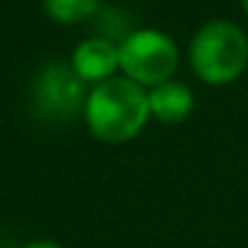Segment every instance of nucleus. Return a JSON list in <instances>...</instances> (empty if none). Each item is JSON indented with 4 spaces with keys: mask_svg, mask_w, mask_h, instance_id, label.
Segmentation results:
<instances>
[{
    "mask_svg": "<svg viewBox=\"0 0 248 248\" xmlns=\"http://www.w3.org/2000/svg\"><path fill=\"white\" fill-rule=\"evenodd\" d=\"M150 93L125 75H115L88 91L83 120L93 139L125 144L144 131L150 120Z\"/></svg>",
    "mask_w": 248,
    "mask_h": 248,
    "instance_id": "f257e3e1",
    "label": "nucleus"
},
{
    "mask_svg": "<svg viewBox=\"0 0 248 248\" xmlns=\"http://www.w3.org/2000/svg\"><path fill=\"white\" fill-rule=\"evenodd\" d=\"M192 75L205 86H230L248 67V35L232 19H211L195 30L187 48Z\"/></svg>",
    "mask_w": 248,
    "mask_h": 248,
    "instance_id": "f03ea898",
    "label": "nucleus"
},
{
    "mask_svg": "<svg viewBox=\"0 0 248 248\" xmlns=\"http://www.w3.org/2000/svg\"><path fill=\"white\" fill-rule=\"evenodd\" d=\"M118 48L120 72L147 91L166 80H173L179 70V46L163 30H131L118 43Z\"/></svg>",
    "mask_w": 248,
    "mask_h": 248,
    "instance_id": "7ed1b4c3",
    "label": "nucleus"
},
{
    "mask_svg": "<svg viewBox=\"0 0 248 248\" xmlns=\"http://www.w3.org/2000/svg\"><path fill=\"white\" fill-rule=\"evenodd\" d=\"M88 88L80 78L75 75L70 64H54L43 67L40 75L35 78L32 86V104L38 109V115L51 123H64L72 120L78 112L86 109Z\"/></svg>",
    "mask_w": 248,
    "mask_h": 248,
    "instance_id": "20e7f679",
    "label": "nucleus"
},
{
    "mask_svg": "<svg viewBox=\"0 0 248 248\" xmlns=\"http://www.w3.org/2000/svg\"><path fill=\"white\" fill-rule=\"evenodd\" d=\"M70 67L86 86H99V83L115 78V72L120 70V48L115 40L104 38V35H93L75 46Z\"/></svg>",
    "mask_w": 248,
    "mask_h": 248,
    "instance_id": "39448f33",
    "label": "nucleus"
},
{
    "mask_svg": "<svg viewBox=\"0 0 248 248\" xmlns=\"http://www.w3.org/2000/svg\"><path fill=\"white\" fill-rule=\"evenodd\" d=\"M147 93H150V115L166 125L184 123L195 112V91L182 80H166Z\"/></svg>",
    "mask_w": 248,
    "mask_h": 248,
    "instance_id": "423d86ee",
    "label": "nucleus"
},
{
    "mask_svg": "<svg viewBox=\"0 0 248 248\" xmlns=\"http://www.w3.org/2000/svg\"><path fill=\"white\" fill-rule=\"evenodd\" d=\"M48 19L56 24H80L102 11L99 0H43Z\"/></svg>",
    "mask_w": 248,
    "mask_h": 248,
    "instance_id": "0eeeda50",
    "label": "nucleus"
},
{
    "mask_svg": "<svg viewBox=\"0 0 248 248\" xmlns=\"http://www.w3.org/2000/svg\"><path fill=\"white\" fill-rule=\"evenodd\" d=\"M22 248H62L56 240H48V237H40V240H30V243H24Z\"/></svg>",
    "mask_w": 248,
    "mask_h": 248,
    "instance_id": "6e6552de",
    "label": "nucleus"
},
{
    "mask_svg": "<svg viewBox=\"0 0 248 248\" xmlns=\"http://www.w3.org/2000/svg\"><path fill=\"white\" fill-rule=\"evenodd\" d=\"M240 8H243V14L248 16V0H240Z\"/></svg>",
    "mask_w": 248,
    "mask_h": 248,
    "instance_id": "1a4fd4ad",
    "label": "nucleus"
}]
</instances>
